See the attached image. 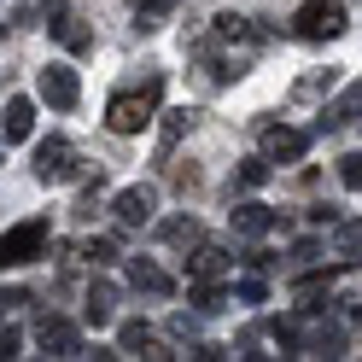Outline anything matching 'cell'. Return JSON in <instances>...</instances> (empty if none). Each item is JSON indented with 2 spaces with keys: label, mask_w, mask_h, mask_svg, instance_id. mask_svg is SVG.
Instances as JSON below:
<instances>
[{
  "label": "cell",
  "mask_w": 362,
  "mask_h": 362,
  "mask_svg": "<svg viewBox=\"0 0 362 362\" xmlns=\"http://www.w3.org/2000/svg\"><path fill=\"white\" fill-rule=\"evenodd\" d=\"M152 211H158V193L152 187H123L117 199H111V216H117L123 228H146Z\"/></svg>",
  "instance_id": "10"
},
{
  "label": "cell",
  "mask_w": 362,
  "mask_h": 362,
  "mask_svg": "<svg viewBox=\"0 0 362 362\" xmlns=\"http://www.w3.org/2000/svg\"><path fill=\"white\" fill-rule=\"evenodd\" d=\"M82 322L88 327H111V322H117V286H111V281H94L82 292Z\"/></svg>",
  "instance_id": "12"
},
{
  "label": "cell",
  "mask_w": 362,
  "mask_h": 362,
  "mask_svg": "<svg viewBox=\"0 0 362 362\" xmlns=\"http://www.w3.org/2000/svg\"><path fill=\"white\" fill-rule=\"evenodd\" d=\"M333 257H339V269L362 263V222L356 216H333Z\"/></svg>",
  "instance_id": "16"
},
{
  "label": "cell",
  "mask_w": 362,
  "mask_h": 362,
  "mask_svg": "<svg viewBox=\"0 0 362 362\" xmlns=\"http://www.w3.org/2000/svg\"><path fill=\"white\" fill-rule=\"evenodd\" d=\"M298 327H304V310H298V315H275V322H269V333H275V345H286L292 356H298Z\"/></svg>",
  "instance_id": "27"
},
{
  "label": "cell",
  "mask_w": 362,
  "mask_h": 362,
  "mask_svg": "<svg viewBox=\"0 0 362 362\" xmlns=\"http://www.w3.org/2000/svg\"><path fill=\"white\" fill-rule=\"evenodd\" d=\"M129 286L134 292H152V298H170V292H175L170 269H158L152 257H129Z\"/></svg>",
  "instance_id": "15"
},
{
  "label": "cell",
  "mask_w": 362,
  "mask_h": 362,
  "mask_svg": "<svg viewBox=\"0 0 362 362\" xmlns=\"http://www.w3.org/2000/svg\"><path fill=\"white\" fill-rule=\"evenodd\" d=\"M100 199H105V175L94 170V181H88V187L76 193V205H71V216H76V222H94V216H100Z\"/></svg>",
  "instance_id": "25"
},
{
  "label": "cell",
  "mask_w": 362,
  "mask_h": 362,
  "mask_svg": "<svg viewBox=\"0 0 362 362\" xmlns=\"http://www.w3.org/2000/svg\"><path fill=\"white\" fill-rule=\"evenodd\" d=\"M0 134H6V146H12V141H30V134H35V100L12 94L6 111H0Z\"/></svg>",
  "instance_id": "14"
},
{
  "label": "cell",
  "mask_w": 362,
  "mask_h": 362,
  "mask_svg": "<svg viewBox=\"0 0 362 362\" xmlns=\"http://www.w3.org/2000/svg\"><path fill=\"white\" fill-rule=\"evenodd\" d=\"M292 35L298 41H339L345 35V0H304L292 12Z\"/></svg>",
  "instance_id": "3"
},
{
  "label": "cell",
  "mask_w": 362,
  "mask_h": 362,
  "mask_svg": "<svg viewBox=\"0 0 362 362\" xmlns=\"http://www.w3.org/2000/svg\"><path fill=\"white\" fill-rule=\"evenodd\" d=\"M263 181H269V158H245V164L234 170V187H240V193H252V187H263Z\"/></svg>",
  "instance_id": "28"
},
{
  "label": "cell",
  "mask_w": 362,
  "mask_h": 362,
  "mask_svg": "<svg viewBox=\"0 0 362 362\" xmlns=\"http://www.w3.org/2000/svg\"><path fill=\"white\" fill-rule=\"evenodd\" d=\"M240 263H245V269H252V275H263V269H275V257H269V252H245Z\"/></svg>",
  "instance_id": "36"
},
{
  "label": "cell",
  "mask_w": 362,
  "mask_h": 362,
  "mask_svg": "<svg viewBox=\"0 0 362 362\" xmlns=\"http://www.w3.org/2000/svg\"><path fill=\"white\" fill-rule=\"evenodd\" d=\"M339 181H345L351 193H362V152H345V158H339Z\"/></svg>",
  "instance_id": "31"
},
{
  "label": "cell",
  "mask_w": 362,
  "mask_h": 362,
  "mask_svg": "<svg viewBox=\"0 0 362 362\" xmlns=\"http://www.w3.org/2000/svg\"><path fill=\"white\" fill-rule=\"evenodd\" d=\"M24 304H35V298H30L24 286H0V322H6L12 310H24Z\"/></svg>",
  "instance_id": "32"
},
{
  "label": "cell",
  "mask_w": 362,
  "mask_h": 362,
  "mask_svg": "<svg viewBox=\"0 0 362 362\" xmlns=\"http://www.w3.org/2000/svg\"><path fill=\"white\" fill-rule=\"evenodd\" d=\"M310 257H322V245H315V240H298V245L286 252V263H292V269H304Z\"/></svg>",
  "instance_id": "34"
},
{
  "label": "cell",
  "mask_w": 362,
  "mask_h": 362,
  "mask_svg": "<svg viewBox=\"0 0 362 362\" xmlns=\"http://www.w3.org/2000/svg\"><path fill=\"white\" fill-rule=\"evenodd\" d=\"M35 345H41V356H82V327L47 310L35 322Z\"/></svg>",
  "instance_id": "7"
},
{
  "label": "cell",
  "mask_w": 362,
  "mask_h": 362,
  "mask_svg": "<svg viewBox=\"0 0 362 362\" xmlns=\"http://www.w3.org/2000/svg\"><path fill=\"white\" fill-rule=\"evenodd\" d=\"M327 292H333V269H310V275H292V298L315 304V298H327Z\"/></svg>",
  "instance_id": "24"
},
{
  "label": "cell",
  "mask_w": 362,
  "mask_h": 362,
  "mask_svg": "<svg viewBox=\"0 0 362 362\" xmlns=\"http://www.w3.org/2000/svg\"><path fill=\"white\" fill-rule=\"evenodd\" d=\"M170 339H175V345H199V315L175 310V315H170Z\"/></svg>",
  "instance_id": "30"
},
{
  "label": "cell",
  "mask_w": 362,
  "mask_h": 362,
  "mask_svg": "<svg viewBox=\"0 0 362 362\" xmlns=\"http://www.w3.org/2000/svg\"><path fill=\"white\" fill-rule=\"evenodd\" d=\"M257 141H263L269 164H298V158L310 152V134L304 129H286V123H269V117H257Z\"/></svg>",
  "instance_id": "6"
},
{
  "label": "cell",
  "mask_w": 362,
  "mask_h": 362,
  "mask_svg": "<svg viewBox=\"0 0 362 362\" xmlns=\"http://www.w3.org/2000/svg\"><path fill=\"white\" fill-rule=\"evenodd\" d=\"M0 356H18V333L12 327H0Z\"/></svg>",
  "instance_id": "38"
},
{
  "label": "cell",
  "mask_w": 362,
  "mask_h": 362,
  "mask_svg": "<svg viewBox=\"0 0 362 362\" xmlns=\"http://www.w3.org/2000/svg\"><path fill=\"white\" fill-rule=\"evenodd\" d=\"M275 222H281V211H269V205H234V211H228V228H234L240 240H263Z\"/></svg>",
  "instance_id": "13"
},
{
  "label": "cell",
  "mask_w": 362,
  "mask_h": 362,
  "mask_svg": "<svg viewBox=\"0 0 362 362\" xmlns=\"http://www.w3.org/2000/svg\"><path fill=\"white\" fill-rule=\"evenodd\" d=\"M47 245H53L47 216H24L18 228L0 234V269H24V263H35V257H47Z\"/></svg>",
  "instance_id": "2"
},
{
  "label": "cell",
  "mask_w": 362,
  "mask_h": 362,
  "mask_svg": "<svg viewBox=\"0 0 362 362\" xmlns=\"http://www.w3.org/2000/svg\"><path fill=\"white\" fill-rule=\"evenodd\" d=\"M170 181H175V193H193V187H199V170H193V164H175Z\"/></svg>",
  "instance_id": "35"
},
{
  "label": "cell",
  "mask_w": 362,
  "mask_h": 362,
  "mask_svg": "<svg viewBox=\"0 0 362 362\" xmlns=\"http://www.w3.org/2000/svg\"><path fill=\"white\" fill-rule=\"evenodd\" d=\"M158 240H164V245H187V252H193V245L205 240V228H199V216H170V222H158Z\"/></svg>",
  "instance_id": "21"
},
{
  "label": "cell",
  "mask_w": 362,
  "mask_h": 362,
  "mask_svg": "<svg viewBox=\"0 0 362 362\" xmlns=\"http://www.w3.org/2000/svg\"><path fill=\"white\" fill-rule=\"evenodd\" d=\"M158 100H164V71H146V76L123 82L117 94L105 100V129L111 134H141L158 117Z\"/></svg>",
  "instance_id": "1"
},
{
  "label": "cell",
  "mask_w": 362,
  "mask_h": 362,
  "mask_svg": "<svg viewBox=\"0 0 362 362\" xmlns=\"http://www.w3.org/2000/svg\"><path fill=\"white\" fill-rule=\"evenodd\" d=\"M76 257H82V263H94V269H111V263H117V240H88Z\"/></svg>",
  "instance_id": "29"
},
{
  "label": "cell",
  "mask_w": 362,
  "mask_h": 362,
  "mask_svg": "<svg viewBox=\"0 0 362 362\" xmlns=\"http://www.w3.org/2000/svg\"><path fill=\"white\" fill-rule=\"evenodd\" d=\"M228 351H234V345H193L199 362H216V356H228Z\"/></svg>",
  "instance_id": "37"
},
{
  "label": "cell",
  "mask_w": 362,
  "mask_h": 362,
  "mask_svg": "<svg viewBox=\"0 0 362 362\" xmlns=\"http://www.w3.org/2000/svg\"><path fill=\"white\" fill-rule=\"evenodd\" d=\"M35 94L47 100L53 111H76V100H82V76L71 71V64H41V71H35Z\"/></svg>",
  "instance_id": "5"
},
{
  "label": "cell",
  "mask_w": 362,
  "mask_h": 362,
  "mask_svg": "<svg viewBox=\"0 0 362 362\" xmlns=\"http://www.w3.org/2000/svg\"><path fill=\"white\" fill-rule=\"evenodd\" d=\"M0 152H6V134H0Z\"/></svg>",
  "instance_id": "39"
},
{
  "label": "cell",
  "mask_w": 362,
  "mask_h": 362,
  "mask_svg": "<svg viewBox=\"0 0 362 362\" xmlns=\"http://www.w3.org/2000/svg\"><path fill=\"white\" fill-rule=\"evenodd\" d=\"M187 298L199 304V315H216V310H228V286H216V281H193Z\"/></svg>",
  "instance_id": "26"
},
{
  "label": "cell",
  "mask_w": 362,
  "mask_h": 362,
  "mask_svg": "<svg viewBox=\"0 0 362 362\" xmlns=\"http://www.w3.org/2000/svg\"><path fill=\"white\" fill-rule=\"evenodd\" d=\"M211 35H216V41H228V47H234V53H245V59L263 47L257 18H240V12H216V18H211Z\"/></svg>",
  "instance_id": "8"
},
{
  "label": "cell",
  "mask_w": 362,
  "mask_h": 362,
  "mask_svg": "<svg viewBox=\"0 0 362 362\" xmlns=\"http://www.w3.org/2000/svg\"><path fill=\"white\" fill-rule=\"evenodd\" d=\"M35 181L41 187H59V181H76L82 175V158H76V146L71 141H59V134H47V141L35 146Z\"/></svg>",
  "instance_id": "4"
},
{
  "label": "cell",
  "mask_w": 362,
  "mask_h": 362,
  "mask_svg": "<svg viewBox=\"0 0 362 362\" xmlns=\"http://www.w3.org/2000/svg\"><path fill=\"white\" fill-rule=\"evenodd\" d=\"M228 252H222V245H211V240H199L193 245V257H187V275L193 281H222V275H228Z\"/></svg>",
  "instance_id": "17"
},
{
  "label": "cell",
  "mask_w": 362,
  "mask_h": 362,
  "mask_svg": "<svg viewBox=\"0 0 362 362\" xmlns=\"http://www.w3.org/2000/svg\"><path fill=\"white\" fill-rule=\"evenodd\" d=\"M356 322H362V304H356Z\"/></svg>",
  "instance_id": "40"
},
{
  "label": "cell",
  "mask_w": 362,
  "mask_h": 362,
  "mask_svg": "<svg viewBox=\"0 0 362 362\" xmlns=\"http://www.w3.org/2000/svg\"><path fill=\"white\" fill-rule=\"evenodd\" d=\"M234 298H240V304H263V298H269V286H263V275H252V281H240V286H234Z\"/></svg>",
  "instance_id": "33"
},
{
  "label": "cell",
  "mask_w": 362,
  "mask_h": 362,
  "mask_svg": "<svg viewBox=\"0 0 362 362\" xmlns=\"http://www.w3.org/2000/svg\"><path fill=\"white\" fill-rule=\"evenodd\" d=\"M356 123H362V82H351L345 94L322 111V134H345V129H356Z\"/></svg>",
  "instance_id": "11"
},
{
  "label": "cell",
  "mask_w": 362,
  "mask_h": 362,
  "mask_svg": "<svg viewBox=\"0 0 362 362\" xmlns=\"http://www.w3.org/2000/svg\"><path fill=\"white\" fill-rule=\"evenodd\" d=\"M298 356H345V327H333V322H310V310H304Z\"/></svg>",
  "instance_id": "9"
},
{
  "label": "cell",
  "mask_w": 362,
  "mask_h": 362,
  "mask_svg": "<svg viewBox=\"0 0 362 362\" xmlns=\"http://www.w3.org/2000/svg\"><path fill=\"white\" fill-rule=\"evenodd\" d=\"M199 123V111L193 105H181V111H164V134H158V164H170V152H175V141L187 134Z\"/></svg>",
  "instance_id": "19"
},
{
  "label": "cell",
  "mask_w": 362,
  "mask_h": 362,
  "mask_svg": "<svg viewBox=\"0 0 362 362\" xmlns=\"http://www.w3.org/2000/svg\"><path fill=\"white\" fill-rule=\"evenodd\" d=\"M129 6H134V30L152 35V30H164V18L181 6V0H129Z\"/></svg>",
  "instance_id": "22"
},
{
  "label": "cell",
  "mask_w": 362,
  "mask_h": 362,
  "mask_svg": "<svg viewBox=\"0 0 362 362\" xmlns=\"http://www.w3.org/2000/svg\"><path fill=\"white\" fill-rule=\"evenodd\" d=\"M117 351L123 356H170V351H158V333L146 322H123L117 327Z\"/></svg>",
  "instance_id": "18"
},
{
  "label": "cell",
  "mask_w": 362,
  "mask_h": 362,
  "mask_svg": "<svg viewBox=\"0 0 362 362\" xmlns=\"http://www.w3.org/2000/svg\"><path fill=\"white\" fill-rule=\"evenodd\" d=\"M333 82H339L333 64H327V71H304L298 82H292V100H298V105H315V100H327V94H333Z\"/></svg>",
  "instance_id": "20"
},
{
  "label": "cell",
  "mask_w": 362,
  "mask_h": 362,
  "mask_svg": "<svg viewBox=\"0 0 362 362\" xmlns=\"http://www.w3.org/2000/svg\"><path fill=\"white\" fill-rule=\"evenodd\" d=\"M53 35H59V41H64L71 53H94V30H88V24H82L76 12H64L59 24H53Z\"/></svg>",
  "instance_id": "23"
}]
</instances>
